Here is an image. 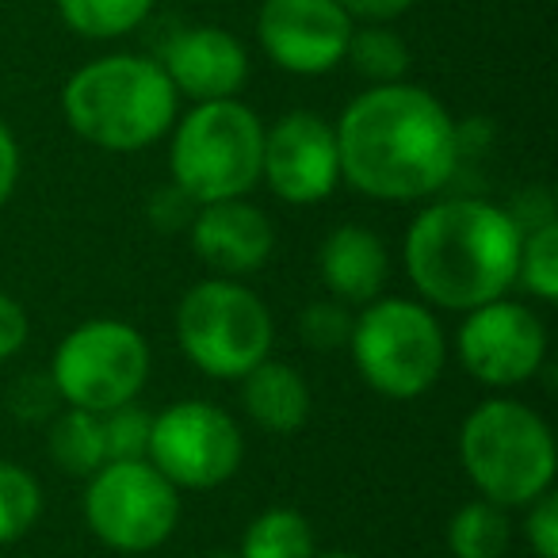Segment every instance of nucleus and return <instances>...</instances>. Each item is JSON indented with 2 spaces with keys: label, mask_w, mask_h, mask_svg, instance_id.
I'll list each match as a JSON object with an SVG mask.
<instances>
[{
  "label": "nucleus",
  "mask_w": 558,
  "mask_h": 558,
  "mask_svg": "<svg viewBox=\"0 0 558 558\" xmlns=\"http://www.w3.org/2000/svg\"><path fill=\"white\" fill-rule=\"evenodd\" d=\"M337 131L341 177L383 203L436 195L459 165L456 119L421 85H372L344 108Z\"/></svg>",
  "instance_id": "nucleus-1"
},
{
  "label": "nucleus",
  "mask_w": 558,
  "mask_h": 558,
  "mask_svg": "<svg viewBox=\"0 0 558 558\" xmlns=\"http://www.w3.org/2000/svg\"><path fill=\"white\" fill-rule=\"evenodd\" d=\"M524 226L486 199L428 203L405 233V271L425 303L474 311L517 283Z\"/></svg>",
  "instance_id": "nucleus-2"
},
{
  "label": "nucleus",
  "mask_w": 558,
  "mask_h": 558,
  "mask_svg": "<svg viewBox=\"0 0 558 558\" xmlns=\"http://www.w3.org/2000/svg\"><path fill=\"white\" fill-rule=\"evenodd\" d=\"M180 93L161 62L108 54L81 65L62 88V111L73 134L108 154H138L169 134Z\"/></svg>",
  "instance_id": "nucleus-3"
},
{
  "label": "nucleus",
  "mask_w": 558,
  "mask_h": 558,
  "mask_svg": "<svg viewBox=\"0 0 558 558\" xmlns=\"http://www.w3.org/2000/svg\"><path fill=\"white\" fill-rule=\"evenodd\" d=\"M459 463L486 501L517 509L555 482V436L524 402L489 398L459 428Z\"/></svg>",
  "instance_id": "nucleus-4"
},
{
  "label": "nucleus",
  "mask_w": 558,
  "mask_h": 558,
  "mask_svg": "<svg viewBox=\"0 0 558 558\" xmlns=\"http://www.w3.org/2000/svg\"><path fill=\"white\" fill-rule=\"evenodd\" d=\"M264 123L253 108L230 100L195 104L172 134V184L187 203L241 199L260 180Z\"/></svg>",
  "instance_id": "nucleus-5"
},
{
  "label": "nucleus",
  "mask_w": 558,
  "mask_h": 558,
  "mask_svg": "<svg viewBox=\"0 0 558 558\" xmlns=\"http://www.w3.org/2000/svg\"><path fill=\"white\" fill-rule=\"evenodd\" d=\"M349 349L360 379L383 398H421L444 372L448 344L433 311L413 299H372L352 318Z\"/></svg>",
  "instance_id": "nucleus-6"
},
{
  "label": "nucleus",
  "mask_w": 558,
  "mask_h": 558,
  "mask_svg": "<svg viewBox=\"0 0 558 558\" xmlns=\"http://www.w3.org/2000/svg\"><path fill=\"white\" fill-rule=\"evenodd\" d=\"M177 341L210 379H245L271 349V314L238 279H203L177 306Z\"/></svg>",
  "instance_id": "nucleus-7"
},
{
  "label": "nucleus",
  "mask_w": 558,
  "mask_h": 558,
  "mask_svg": "<svg viewBox=\"0 0 558 558\" xmlns=\"http://www.w3.org/2000/svg\"><path fill=\"white\" fill-rule=\"evenodd\" d=\"M149 375V344L119 318H93L77 326L54 352L50 383L73 410L111 413L134 402Z\"/></svg>",
  "instance_id": "nucleus-8"
},
{
  "label": "nucleus",
  "mask_w": 558,
  "mask_h": 558,
  "mask_svg": "<svg viewBox=\"0 0 558 558\" xmlns=\"http://www.w3.org/2000/svg\"><path fill=\"white\" fill-rule=\"evenodd\" d=\"M88 532L111 550L146 555L161 547L180 520V494L149 459H108L88 474Z\"/></svg>",
  "instance_id": "nucleus-9"
},
{
  "label": "nucleus",
  "mask_w": 558,
  "mask_h": 558,
  "mask_svg": "<svg viewBox=\"0 0 558 558\" xmlns=\"http://www.w3.org/2000/svg\"><path fill=\"white\" fill-rule=\"evenodd\" d=\"M146 459L184 489H215L238 474L245 459V440H241L238 421L215 402H172L149 421Z\"/></svg>",
  "instance_id": "nucleus-10"
},
{
  "label": "nucleus",
  "mask_w": 558,
  "mask_h": 558,
  "mask_svg": "<svg viewBox=\"0 0 558 558\" xmlns=\"http://www.w3.org/2000/svg\"><path fill=\"white\" fill-rule=\"evenodd\" d=\"M459 364L478 379L482 387H520L543 367L547 356V329L524 303L494 299L474 311L456 337Z\"/></svg>",
  "instance_id": "nucleus-11"
},
{
  "label": "nucleus",
  "mask_w": 558,
  "mask_h": 558,
  "mask_svg": "<svg viewBox=\"0 0 558 558\" xmlns=\"http://www.w3.org/2000/svg\"><path fill=\"white\" fill-rule=\"evenodd\" d=\"M352 20L337 0H264L256 39L279 70L322 77L337 70L349 50Z\"/></svg>",
  "instance_id": "nucleus-12"
},
{
  "label": "nucleus",
  "mask_w": 558,
  "mask_h": 558,
  "mask_svg": "<svg viewBox=\"0 0 558 558\" xmlns=\"http://www.w3.org/2000/svg\"><path fill=\"white\" fill-rule=\"evenodd\" d=\"M260 177L283 203H322L341 184L337 131L314 111H291L264 131Z\"/></svg>",
  "instance_id": "nucleus-13"
},
{
  "label": "nucleus",
  "mask_w": 558,
  "mask_h": 558,
  "mask_svg": "<svg viewBox=\"0 0 558 558\" xmlns=\"http://www.w3.org/2000/svg\"><path fill=\"white\" fill-rule=\"evenodd\" d=\"M161 70L172 88L195 104L230 100L248 77V54L222 27H184L165 43Z\"/></svg>",
  "instance_id": "nucleus-14"
},
{
  "label": "nucleus",
  "mask_w": 558,
  "mask_h": 558,
  "mask_svg": "<svg viewBox=\"0 0 558 558\" xmlns=\"http://www.w3.org/2000/svg\"><path fill=\"white\" fill-rule=\"evenodd\" d=\"M192 245L207 268L218 276H248L268 264L276 248V230L268 215L245 199H218L203 203L192 218Z\"/></svg>",
  "instance_id": "nucleus-15"
},
{
  "label": "nucleus",
  "mask_w": 558,
  "mask_h": 558,
  "mask_svg": "<svg viewBox=\"0 0 558 558\" xmlns=\"http://www.w3.org/2000/svg\"><path fill=\"white\" fill-rule=\"evenodd\" d=\"M318 271L326 279V288L333 291L337 303L344 306H367L379 299L383 283H387L390 256L387 245L375 238L367 226H337L318 253Z\"/></svg>",
  "instance_id": "nucleus-16"
},
{
  "label": "nucleus",
  "mask_w": 558,
  "mask_h": 558,
  "mask_svg": "<svg viewBox=\"0 0 558 558\" xmlns=\"http://www.w3.org/2000/svg\"><path fill=\"white\" fill-rule=\"evenodd\" d=\"M241 405L264 433L288 436L299 433L311 417V387L291 364L260 360L241 379Z\"/></svg>",
  "instance_id": "nucleus-17"
},
{
  "label": "nucleus",
  "mask_w": 558,
  "mask_h": 558,
  "mask_svg": "<svg viewBox=\"0 0 558 558\" xmlns=\"http://www.w3.org/2000/svg\"><path fill=\"white\" fill-rule=\"evenodd\" d=\"M314 527L299 509H264L248 520L238 558H314Z\"/></svg>",
  "instance_id": "nucleus-18"
},
{
  "label": "nucleus",
  "mask_w": 558,
  "mask_h": 558,
  "mask_svg": "<svg viewBox=\"0 0 558 558\" xmlns=\"http://www.w3.org/2000/svg\"><path fill=\"white\" fill-rule=\"evenodd\" d=\"M50 456L62 471L70 474H93L108 463V444H104V421L100 413L88 410H65L50 428Z\"/></svg>",
  "instance_id": "nucleus-19"
},
{
  "label": "nucleus",
  "mask_w": 558,
  "mask_h": 558,
  "mask_svg": "<svg viewBox=\"0 0 558 558\" xmlns=\"http://www.w3.org/2000/svg\"><path fill=\"white\" fill-rule=\"evenodd\" d=\"M448 547L456 558H497L509 547V517L501 505L486 501H466L456 509L448 524Z\"/></svg>",
  "instance_id": "nucleus-20"
},
{
  "label": "nucleus",
  "mask_w": 558,
  "mask_h": 558,
  "mask_svg": "<svg viewBox=\"0 0 558 558\" xmlns=\"http://www.w3.org/2000/svg\"><path fill=\"white\" fill-rule=\"evenodd\" d=\"M58 16L81 39L131 35L154 12V0H54Z\"/></svg>",
  "instance_id": "nucleus-21"
},
{
  "label": "nucleus",
  "mask_w": 558,
  "mask_h": 558,
  "mask_svg": "<svg viewBox=\"0 0 558 558\" xmlns=\"http://www.w3.org/2000/svg\"><path fill=\"white\" fill-rule=\"evenodd\" d=\"M344 62H352V70L372 85H395L410 70V47L383 24H367L360 32L352 27Z\"/></svg>",
  "instance_id": "nucleus-22"
},
{
  "label": "nucleus",
  "mask_w": 558,
  "mask_h": 558,
  "mask_svg": "<svg viewBox=\"0 0 558 558\" xmlns=\"http://www.w3.org/2000/svg\"><path fill=\"white\" fill-rule=\"evenodd\" d=\"M43 512V489L32 471L0 459V547L24 539Z\"/></svg>",
  "instance_id": "nucleus-23"
},
{
  "label": "nucleus",
  "mask_w": 558,
  "mask_h": 558,
  "mask_svg": "<svg viewBox=\"0 0 558 558\" xmlns=\"http://www.w3.org/2000/svg\"><path fill=\"white\" fill-rule=\"evenodd\" d=\"M517 279L527 288V295L555 303L558 299V222L543 218L539 226L524 233L520 241V264Z\"/></svg>",
  "instance_id": "nucleus-24"
},
{
  "label": "nucleus",
  "mask_w": 558,
  "mask_h": 558,
  "mask_svg": "<svg viewBox=\"0 0 558 558\" xmlns=\"http://www.w3.org/2000/svg\"><path fill=\"white\" fill-rule=\"evenodd\" d=\"M104 421V444H108V459H146L149 444V413L138 410L134 402L119 405L111 413H100Z\"/></svg>",
  "instance_id": "nucleus-25"
},
{
  "label": "nucleus",
  "mask_w": 558,
  "mask_h": 558,
  "mask_svg": "<svg viewBox=\"0 0 558 558\" xmlns=\"http://www.w3.org/2000/svg\"><path fill=\"white\" fill-rule=\"evenodd\" d=\"M352 333V314L344 311V303H314L299 314V337L306 349L314 352H337L349 344Z\"/></svg>",
  "instance_id": "nucleus-26"
},
{
  "label": "nucleus",
  "mask_w": 558,
  "mask_h": 558,
  "mask_svg": "<svg viewBox=\"0 0 558 558\" xmlns=\"http://www.w3.org/2000/svg\"><path fill=\"white\" fill-rule=\"evenodd\" d=\"M524 532H527V547L535 550V558H558V497L550 494V489L532 501Z\"/></svg>",
  "instance_id": "nucleus-27"
},
{
  "label": "nucleus",
  "mask_w": 558,
  "mask_h": 558,
  "mask_svg": "<svg viewBox=\"0 0 558 558\" xmlns=\"http://www.w3.org/2000/svg\"><path fill=\"white\" fill-rule=\"evenodd\" d=\"M54 402H62V398H58V390H54V383H50V375H24V383H20V387L12 390V410H16L24 421L50 417Z\"/></svg>",
  "instance_id": "nucleus-28"
},
{
  "label": "nucleus",
  "mask_w": 558,
  "mask_h": 558,
  "mask_svg": "<svg viewBox=\"0 0 558 558\" xmlns=\"http://www.w3.org/2000/svg\"><path fill=\"white\" fill-rule=\"evenodd\" d=\"M27 341V314L16 299H9L0 291V364L9 356H16Z\"/></svg>",
  "instance_id": "nucleus-29"
},
{
  "label": "nucleus",
  "mask_w": 558,
  "mask_h": 558,
  "mask_svg": "<svg viewBox=\"0 0 558 558\" xmlns=\"http://www.w3.org/2000/svg\"><path fill=\"white\" fill-rule=\"evenodd\" d=\"M344 12H349L352 24H390V20L405 16V12L417 4V0H337Z\"/></svg>",
  "instance_id": "nucleus-30"
},
{
  "label": "nucleus",
  "mask_w": 558,
  "mask_h": 558,
  "mask_svg": "<svg viewBox=\"0 0 558 558\" xmlns=\"http://www.w3.org/2000/svg\"><path fill=\"white\" fill-rule=\"evenodd\" d=\"M16 180H20V146H16V134L9 131V123L0 119V207L12 199Z\"/></svg>",
  "instance_id": "nucleus-31"
},
{
  "label": "nucleus",
  "mask_w": 558,
  "mask_h": 558,
  "mask_svg": "<svg viewBox=\"0 0 558 558\" xmlns=\"http://www.w3.org/2000/svg\"><path fill=\"white\" fill-rule=\"evenodd\" d=\"M314 558H360V555H352V550H326V555H314Z\"/></svg>",
  "instance_id": "nucleus-32"
},
{
  "label": "nucleus",
  "mask_w": 558,
  "mask_h": 558,
  "mask_svg": "<svg viewBox=\"0 0 558 558\" xmlns=\"http://www.w3.org/2000/svg\"><path fill=\"white\" fill-rule=\"evenodd\" d=\"M210 558H238V555H210Z\"/></svg>",
  "instance_id": "nucleus-33"
}]
</instances>
